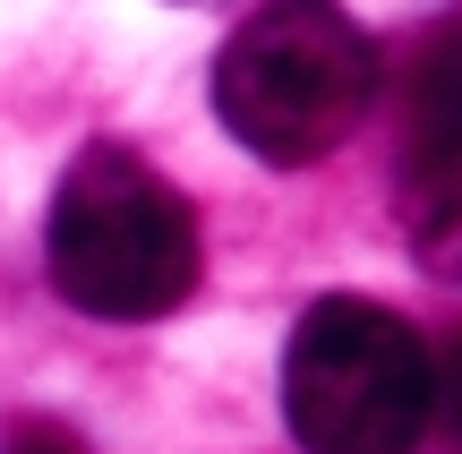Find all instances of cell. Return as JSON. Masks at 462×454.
Instances as JSON below:
<instances>
[{
	"label": "cell",
	"instance_id": "obj_7",
	"mask_svg": "<svg viewBox=\"0 0 462 454\" xmlns=\"http://www.w3.org/2000/svg\"><path fill=\"white\" fill-rule=\"evenodd\" d=\"M0 454H86V438H78V429H60V421H9Z\"/></svg>",
	"mask_w": 462,
	"mask_h": 454
},
{
	"label": "cell",
	"instance_id": "obj_5",
	"mask_svg": "<svg viewBox=\"0 0 462 454\" xmlns=\"http://www.w3.org/2000/svg\"><path fill=\"white\" fill-rule=\"evenodd\" d=\"M402 240L437 283H462V163L402 171Z\"/></svg>",
	"mask_w": 462,
	"mask_h": 454
},
{
	"label": "cell",
	"instance_id": "obj_2",
	"mask_svg": "<svg viewBox=\"0 0 462 454\" xmlns=\"http://www.w3.org/2000/svg\"><path fill=\"white\" fill-rule=\"evenodd\" d=\"M43 257L69 309L103 326H146L198 292V206L129 146H86L60 171L43 223Z\"/></svg>",
	"mask_w": 462,
	"mask_h": 454
},
{
	"label": "cell",
	"instance_id": "obj_4",
	"mask_svg": "<svg viewBox=\"0 0 462 454\" xmlns=\"http://www.w3.org/2000/svg\"><path fill=\"white\" fill-rule=\"evenodd\" d=\"M462 163V9L420 34L402 69V171Z\"/></svg>",
	"mask_w": 462,
	"mask_h": 454
},
{
	"label": "cell",
	"instance_id": "obj_1",
	"mask_svg": "<svg viewBox=\"0 0 462 454\" xmlns=\"http://www.w3.org/2000/svg\"><path fill=\"white\" fill-rule=\"evenodd\" d=\"M385 60L343 0H257L215 51V112L257 163H317L377 112Z\"/></svg>",
	"mask_w": 462,
	"mask_h": 454
},
{
	"label": "cell",
	"instance_id": "obj_6",
	"mask_svg": "<svg viewBox=\"0 0 462 454\" xmlns=\"http://www.w3.org/2000/svg\"><path fill=\"white\" fill-rule=\"evenodd\" d=\"M429 438L462 454V326H454V343L437 352V412H429Z\"/></svg>",
	"mask_w": 462,
	"mask_h": 454
},
{
	"label": "cell",
	"instance_id": "obj_3",
	"mask_svg": "<svg viewBox=\"0 0 462 454\" xmlns=\"http://www.w3.org/2000/svg\"><path fill=\"white\" fill-rule=\"evenodd\" d=\"M437 412V352L411 318L326 292L282 343V421L300 454H420Z\"/></svg>",
	"mask_w": 462,
	"mask_h": 454
}]
</instances>
